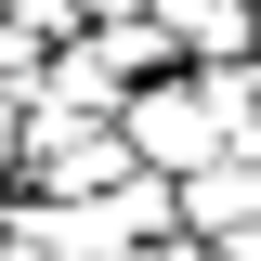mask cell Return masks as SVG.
Wrapping results in <instances>:
<instances>
[{
    "mask_svg": "<svg viewBox=\"0 0 261 261\" xmlns=\"http://www.w3.org/2000/svg\"><path fill=\"white\" fill-rule=\"evenodd\" d=\"M13 130H27V105L0 92V196H13Z\"/></svg>",
    "mask_w": 261,
    "mask_h": 261,
    "instance_id": "obj_6",
    "label": "cell"
},
{
    "mask_svg": "<svg viewBox=\"0 0 261 261\" xmlns=\"http://www.w3.org/2000/svg\"><path fill=\"white\" fill-rule=\"evenodd\" d=\"M118 144H130V170H157V183H196V170L222 157V130H209V92H196L183 65H170V79H144V92L118 105Z\"/></svg>",
    "mask_w": 261,
    "mask_h": 261,
    "instance_id": "obj_1",
    "label": "cell"
},
{
    "mask_svg": "<svg viewBox=\"0 0 261 261\" xmlns=\"http://www.w3.org/2000/svg\"><path fill=\"white\" fill-rule=\"evenodd\" d=\"M79 13H92V27H130V13H144V0H79Z\"/></svg>",
    "mask_w": 261,
    "mask_h": 261,
    "instance_id": "obj_7",
    "label": "cell"
},
{
    "mask_svg": "<svg viewBox=\"0 0 261 261\" xmlns=\"http://www.w3.org/2000/svg\"><path fill=\"white\" fill-rule=\"evenodd\" d=\"M65 235H79V261H130V248H157V235H183V209H170L157 170H130V183L79 196V209H65Z\"/></svg>",
    "mask_w": 261,
    "mask_h": 261,
    "instance_id": "obj_2",
    "label": "cell"
},
{
    "mask_svg": "<svg viewBox=\"0 0 261 261\" xmlns=\"http://www.w3.org/2000/svg\"><path fill=\"white\" fill-rule=\"evenodd\" d=\"M222 261H261V222H248V235H222Z\"/></svg>",
    "mask_w": 261,
    "mask_h": 261,
    "instance_id": "obj_8",
    "label": "cell"
},
{
    "mask_svg": "<svg viewBox=\"0 0 261 261\" xmlns=\"http://www.w3.org/2000/svg\"><path fill=\"white\" fill-rule=\"evenodd\" d=\"M170 209H183V235H196V248L248 235V222H261V157H209L196 183H170Z\"/></svg>",
    "mask_w": 261,
    "mask_h": 261,
    "instance_id": "obj_3",
    "label": "cell"
},
{
    "mask_svg": "<svg viewBox=\"0 0 261 261\" xmlns=\"http://www.w3.org/2000/svg\"><path fill=\"white\" fill-rule=\"evenodd\" d=\"M0 13H13V0H0Z\"/></svg>",
    "mask_w": 261,
    "mask_h": 261,
    "instance_id": "obj_9",
    "label": "cell"
},
{
    "mask_svg": "<svg viewBox=\"0 0 261 261\" xmlns=\"http://www.w3.org/2000/svg\"><path fill=\"white\" fill-rule=\"evenodd\" d=\"M13 27H27V39H39V53H65V39L92 27V13H79V0H13Z\"/></svg>",
    "mask_w": 261,
    "mask_h": 261,
    "instance_id": "obj_5",
    "label": "cell"
},
{
    "mask_svg": "<svg viewBox=\"0 0 261 261\" xmlns=\"http://www.w3.org/2000/svg\"><path fill=\"white\" fill-rule=\"evenodd\" d=\"M183 79H196V65H183ZM196 92H209V130H222V157H261V53L209 65Z\"/></svg>",
    "mask_w": 261,
    "mask_h": 261,
    "instance_id": "obj_4",
    "label": "cell"
}]
</instances>
